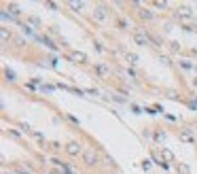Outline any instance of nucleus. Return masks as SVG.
Returning a JSON list of instances; mask_svg holds the SVG:
<instances>
[{"mask_svg": "<svg viewBox=\"0 0 197 174\" xmlns=\"http://www.w3.org/2000/svg\"><path fill=\"white\" fill-rule=\"evenodd\" d=\"M170 51H172V53H178V51H180V45L176 43V41H172V43H170Z\"/></svg>", "mask_w": 197, "mask_h": 174, "instance_id": "2eb2a0df", "label": "nucleus"}, {"mask_svg": "<svg viewBox=\"0 0 197 174\" xmlns=\"http://www.w3.org/2000/svg\"><path fill=\"white\" fill-rule=\"evenodd\" d=\"M161 157H163L165 161H174V153H172L170 149H165V147L161 149Z\"/></svg>", "mask_w": 197, "mask_h": 174, "instance_id": "9d476101", "label": "nucleus"}, {"mask_svg": "<svg viewBox=\"0 0 197 174\" xmlns=\"http://www.w3.org/2000/svg\"><path fill=\"white\" fill-rule=\"evenodd\" d=\"M9 11H11V13H13V15H19V13H21V11H19V6H17V4H9Z\"/></svg>", "mask_w": 197, "mask_h": 174, "instance_id": "dca6fc26", "label": "nucleus"}, {"mask_svg": "<svg viewBox=\"0 0 197 174\" xmlns=\"http://www.w3.org/2000/svg\"><path fill=\"white\" fill-rule=\"evenodd\" d=\"M125 60H127L129 64H138V55H136V53H125Z\"/></svg>", "mask_w": 197, "mask_h": 174, "instance_id": "4468645a", "label": "nucleus"}, {"mask_svg": "<svg viewBox=\"0 0 197 174\" xmlns=\"http://www.w3.org/2000/svg\"><path fill=\"white\" fill-rule=\"evenodd\" d=\"M138 17H140V19H153V17H155V13H153V11H148V9H140V11H138Z\"/></svg>", "mask_w": 197, "mask_h": 174, "instance_id": "6e6552de", "label": "nucleus"}, {"mask_svg": "<svg viewBox=\"0 0 197 174\" xmlns=\"http://www.w3.org/2000/svg\"><path fill=\"white\" fill-rule=\"evenodd\" d=\"M68 4H70V9H72V11H76V13H79V11L85 6L83 2H74V0H72V2H68Z\"/></svg>", "mask_w": 197, "mask_h": 174, "instance_id": "ddd939ff", "label": "nucleus"}, {"mask_svg": "<svg viewBox=\"0 0 197 174\" xmlns=\"http://www.w3.org/2000/svg\"><path fill=\"white\" fill-rule=\"evenodd\" d=\"M132 38H134V43L140 45V47H146V45H148V34H146V32H134V34H132Z\"/></svg>", "mask_w": 197, "mask_h": 174, "instance_id": "20e7f679", "label": "nucleus"}, {"mask_svg": "<svg viewBox=\"0 0 197 174\" xmlns=\"http://www.w3.org/2000/svg\"><path fill=\"white\" fill-rule=\"evenodd\" d=\"M176 17H178V19H185V21H191V19H193V11H191L189 6H178Z\"/></svg>", "mask_w": 197, "mask_h": 174, "instance_id": "7ed1b4c3", "label": "nucleus"}, {"mask_svg": "<svg viewBox=\"0 0 197 174\" xmlns=\"http://www.w3.org/2000/svg\"><path fill=\"white\" fill-rule=\"evenodd\" d=\"M93 19H98V21H106V19H108V11H106L104 6H96V11H93Z\"/></svg>", "mask_w": 197, "mask_h": 174, "instance_id": "423d86ee", "label": "nucleus"}, {"mask_svg": "<svg viewBox=\"0 0 197 174\" xmlns=\"http://www.w3.org/2000/svg\"><path fill=\"white\" fill-rule=\"evenodd\" d=\"M93 72H96L98 77H108V74H110V70H108L104 64H96V66H93Z\"/></svg>", "mask_w": 197, "mask_h": 174, "instance_id": "0eeeda50", "label": "nucleus"}, {"mask_svg": "<svg viewBox=\"0 0 197 174\" xmlns=\"http://www.w3.org/2000/svg\"><path fill=\"white\" fill-rule=\"evenodd\" d=\"M155 6H157V9H165V6H167V2H161V0H157V2H155Z\"/></svg>", "mask_w": 197, "mask_h": 174, "instance_id": "a211bd4d", "label": "nucleus"}, {"mask_svg": "<svg viewBox=\"0 0 197 174\" xmlns=\"http://www.w3.org/2000/svg\"><path fill=\"white\" fill-rule=\"evenodd\" d=\"M70 60H72L74 64H87V55H85L83 51H72V53H70Z\"/></svg>", "mask_w": 197, "mask_h": 174, "instance_id": "39448f33", "label": "nucleus"}, {"mask_svg": "<svg viewBox=\"0 0 197 174\" xmlns=\"http://www.w3.org/2000/svg\"><path fill=\"white\" fill-rule=\"evenodd\" d=\"M180 66H182V68H187V70H189V68H193V64H191V62H180Z\"/></svg>", "mask_w": 197, "mask_h": 174, "instance_id": "aec40b11", "label": "nucleus"}, {"mask_svg": "<svg viewBox=\"0 0 197 174\" xmlns=\"http://www.w3.org/2000/svg\"><path fill=\"white\" fill-rule=\"evenodd\" d=\"M180 140H185V142H197L195 138H193V134H191L189 130H182V132H180Z\"/></svg>", "mask_w": 197, "mask_h": 174, "instance_id": "1a4fd4ad", "label": "nucleus"}, {"mask_svg": "<svg viewBox=\"0 0 197 174\" xmlns=\"http://www.w3.org/2000/svg\"><path fill=\"white\" fill-rule=\"evenodd\" d=\"M193 87H197V79H193Z\"/></svg>", "mask_w": 197, "mask_h": 174, "instance_id": "4be33fe9", "label": "nucleus"}, {"mask_svg": "<svg viewBox=\"0 0 197 174\" xmlns=\"http://www.w3.org/2000/svg\"><path fill=\"white\" fill-rule=\"evenodd\" d=\"M83 164H85V166H96V164H98V153H96L93 149H87V151L83 153Z\"/></svg>", "mask_w": 197, "mask_h": 174, "instance_id": "f257e3e1", "label": "nucleus"}, {"mask_svg": "<svg viewBox=\"0 0 197 174\" xmlns=\"http://www.w3.org/2000/svg\"><path fill=\"white\" fill-rule=\"evenodd\" d=\"M178 170H180L182 174H189V172H191V170H189V166H185V164H180V166H178Z\"/></svg>", "mask_w": 197, "mask_h": 174, "instance_id": "f3484780", "label": "nucleus"}, {"mask_svg": "<svg viewBox=\"0 0 197 174\" xmlns=\"http://www.w3.org/2000/svg\"><path fill=\"white\" fill-rule=\"evenodd\" d=\"M117 26H119L121 30H129V21H127V19H123V17H119V19H117Z\"/></svg>", "mask_w": 197, "mask_h": 174, "instance_id": "9b49d317", "label": "nucleus"}, {"mask_svg": "<svg viewBox=\"0 0 197 174\" xmlns=\"http://www.w3.org/2000/svg\"><path fill=\"white\" fill-rule=\"evenodd\" d=\"M30 24H34V26H40V19H38V17H30Z\"/></svg>", "mask_w": 197, "mask_h": 174, "instance_id": "6ab92c4d", "label": "nucleus"}, {"mask_svg": "<svg viewBox=\"0 0 197 174\" xmlns=\"http://www.w3.org/2000/svg\"><path fill=\"white\" fill-rule=\"evenodd\" d=\"M66 153H68V155H72V157H76V155H81V153H85V151H83V147H81L79 142H74V140H72V142H68V144H66Z\"/></svg>", "mask_w": 197, "mask_h": 174, "instance_id": "f03ea898", "label": "nucleus"}, {"mask_svg": "<svg viewBox=\"0 0 197 174\" xmlns=\"http://www.w3.org/2000/svg\"><path fill=\"white\" fill-rule=\"evenodd\" d=\"M155 138H157V140H165V134H163V132H157Z\"/></svg>", "mask_w": 197, "mask_h": 174, "instance_id": "412c9836", "label": "nucleus"}, {"mask_svg": "<svg viewBox=\"0 0 197 174\" xmlns=\"http://www.w3.org/2000/svg\"><path fill=\"white\" fill-rule=\"evenodd\" d=\"M0 38H2V43H9L11 34H9V30H6V28H0Z\"/></svg>", "mask_w": 197, "mask_h": 174, "instance_id": "f8f14e48", "label": "nucleus"}]
</instances>
